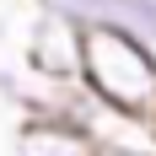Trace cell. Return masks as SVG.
<instances>
[{
    "label": "cell",
    "mask_w": 156,
    "mask_h": 156,
    "mask_svg": "<svg viewBox=\"0 0 156 156\" xmlns=\"http://www.w3.org/2000/svg\"><path fill=\"white\" fill-rule=\"evenodd\" d=\"M81 81L97 102L156 124V48L119 27H86L81 38Z\"/></svg>",
    "instance_id": "6da1fadb"
},
{
    "label": "cell",
    "mask_w": 156,
    "mask_h": 156,
    "mask_svg": "<svg viewBox=\"0 0 156 156\" xmlns=\"http://www.w3.org/2000/svg\"><path fill=\"white\" fill-rule=\"evenodd\" d=\"M81 38L86 32L76 22H65L54 11H38L27 22V38H22V65L38 70V76H65L76 81L81 76Z\"/></svg>",
    "instance_id": "7a4b0ae2"
},
{
    "label": "cell",
    "mask_w": 156,
    "mask_h": 156,
    "mask_svg": "<svg viewBox=\"0 0 156 156\" xmlns=\"http://www.w3.org/2000/svg\"><path fill=\"white\" fill-rule=\"evenodd\" d=\"M16 156H102L81 129L70 124H43V119H22L16 129Z\"/></svg>",
    "instance_id": "3957f363"
},
{
    "label": "cell",
    "mask_w": 156,
    "mask_h": 156,
    "mask_svg": "<svg viewBox=\"0 0 156 156\" xmlns=\"http://www.w3.org/2000/svg\"><path fill=\"white\" fill-rule=\"evenodd\" d=\"M5 43H11V27H5V16H0V76H5V65H11V54H5Z\"/></svg>",
    "instance_id": "277c9868"
}]
</instances>
